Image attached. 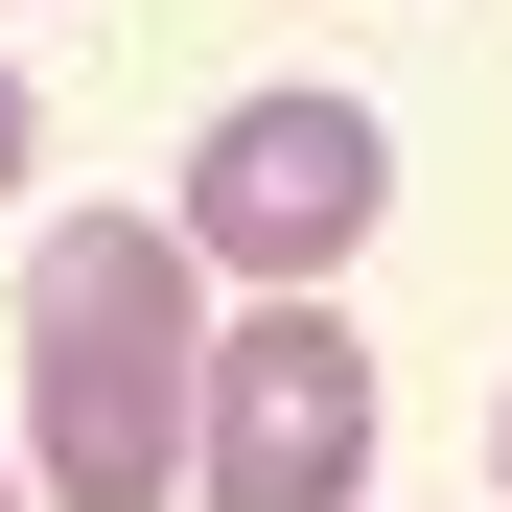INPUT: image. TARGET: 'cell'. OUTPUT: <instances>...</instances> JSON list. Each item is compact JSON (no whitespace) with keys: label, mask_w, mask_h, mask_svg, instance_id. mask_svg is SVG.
<instances>
[{"label":"cell","mask_w":512,"mask_h":512,"mask_svg":"<svg viewBox=\"0 0 512 512\" xmlns=\"http://www.w3.org/2000/svg\"><path fill=\"white\" fill-rule=\"evenodd\" d=\"M489 466H512V419H489Z\"/></svg>","instance_id":"obj_6"},{"label":"cell","mask_w":512,"mask_h":512,"mask_svg":"<svg viewBox=\"0 0 512 512\" xmlns=\"http://www.w3.org/2000/svg\"><path fill=\"white\" fill-rule=\"evenodd\" d=\"M24 140H47V94H24V70H0V210H24Z\"/></svg>","instance_id":"obj_4"},{"label":"cell","mask_w":512,"mask_h":512,"mask_svg":"<svg viewBox=\"0 0 512 512\" xmlns=\"http://www.w3.org/2000/svg\"><path fill=\"white\" fill-rule=\"evenodd\" d=\"M0 512H24V466H0Z\"/></svg>","instance_id":"obj_5"},{"label":"cell","mask_w":512,"mask_h":512,"mask_svg":"<svg viewBox=\"0 0 512 512\" xmlns=\"http://www.w3.org/2000/svg\"><path fill=\"white\" fill-rule=\"evenodd\" d=\"M187 419H210V256L163 210H47L24 233V489L187 512Z\"/></svg>","instance_id":"obj_1"},{"label":"cell","mask_w":512,"mask_h":512,"mask_svg":"<svg viewBox=\"0 0 512 512\" xmlns=\"http://www.w3.org/2000/svg\"><path fill=\"white\" fill-rule=\"evenodd\" d=\"M373 489V326L256 303L210 326V419H187V512H350Z\"/></svg>","instance_id":"obj_3"},{"label":"cell","mask_w":512,"mask_h":512,"mask_svg":"<svg viewBox=\"0 0 512 512\" xmlns=\"http://www.w3.org/2000/svg\"><path fill=\"white\" fill-rule=\"evenodd\" d=\"M373 210H396V140H373V94H233L210 140H187V256H233L256 303H326L373 256Z\"/></svg>","instance_id":"obj_2"}]
</instances>
